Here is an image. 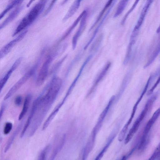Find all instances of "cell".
<instances>
[{
	"label": "cell",
	"instance_id": "4",
	"mask_svg": "<svg viewBox=\"0 0 160 160\" xmlns=\"http://www.w3.org/2000/svg\"><path fill=\"white\" fill-rule=\"evenodd\" d=\"M38 66L35 65L10 89L4 98L6 100L10 98L28 80L35 72Z\"/></svg>",
	"mask_w": 160,
	"mask_h": 160
},
{
	"label": "cell",
	"instance_id": "25",
	"mask_svg": "<svg viewBox=\"0 0 160 160\" xmlns=\"http://www.w3.org/2000/svg\"><path fill=\"white\" fill-rule=\"evenodd\" d=\"M12 124L10 122H7L5 124L3 132L4 135L8 134L11 131L12 128Z\"/></svg>",
	"mask_w": 160,
	"mask_h": 160
},
{
	"label": "cell",
	"instance_id": "10",
	"mask_svg": "<svg viewBox=\"0 0 160 160\" xmlns=\"http://www.w3.org/2000/svg\"><path fill=\"white\" fill-rule=\"evenodd\" d=\"M39 98L40 97H39L35 100L33 102L30 112L23 127V129L21 132L20 136L21 138H22L24 136L33 118L38 104Z\"/></svg>",
	"mask_w": 160,
	"mask_h": 160
},
{
	"label": "cell",
	"instance_id": "32",
	"mask_svg": "<svg viewBox=\"0 0 160 160\" xmlns=\"http://www.w3.org/2000/svg\"><path fill=\"white\" fill-rule=\"evenodd\" d=\"M127 158V156H124L122 157L121 160H126Z\"/></svg>",
	"mask_w": 160,
	"mask_h": 160
},
{
	"label": "cell",
	"instance_id": "6",
	"mask_svg": "<svg viewBox=\"0 0 160 160\" xmlns=\"http://www.w3.org/2000/svg\"><path fill=\"white\" fill-rule=\"evenodd\" d=\"M160 115V108L157 109L146 124L144 128L139 149H142L145 145L147 137L152 127Z\"/></svg>",
	"mask_w": 160,
	"mask_h": 160
},
{
	"label": "cell",
	"instance_id": "22",
	"mask_svg": "<svg viewBox=\"0 0 160 160\" xmlns=\"http://www.w3.org/2000/svg\"><path fill=\"white\" fill-rule=\"evenodd\" d=\"M128 0H121L118 3L117 8L113 15V17H117L120 15L125 8L128 3Z\"/></svg>",
	"mask_w": 160,
	"mask_h": 160
},
{
	"label": "cell",
	"instance_id": "5",
	"mask_svg": "<svg viewBox=\"0 0 160 160\" xmlns=\"http://www.w3.org/2000/svg\"><path fill=\"white\" fill-rule=\"evenodd\" d=\"M54 54L49 55L47 57L39 71L37 78L36 84L37 86H41L47 77L49 66L55 56Z\"/></svg>",
	"mask_w": 160,
	"mask_h": 160
},
{
	"label": "cell",
	"instance_id": "1",
	"mask_svg": "<svg viewBox=\"0 0 160 160\" xmlns=\"http://www.w3.org/2000/svg\"><path fill=\"white\" fill-rule=\"evenodd\" d=\"M59 87L55 85L49 86L45 94L40 98L32 122L29 137L32 136L54 102L60 91Z\"/></svg>",
	"mask_w": 160,
	"mask_h": 160
},
{
	"label": "cell",
	"instance_id": "13",
	"mask_svg": "<svg viewBox=\"0 0 160 160\" xmlns=\"http://www.w3.org/2000/svg\"><path fill=\"white\" fill-rule=\"evenodd\" d=\"M23 6H18L13 10L9 14L8 17L1 24L0 29L3 28L9 23L13 21L18 15L23 8Z\"/></svg>",
	"mask_w": 160,
	"mask_h": 160
},
{
	"label": "cell",
	"instance_id": "19",
	"mask_svg": "<svg viewBox=\"0 0 160 160\" xmlns=\"http://www.w3.org/2000/svg\"><path fill=\"white\" fill-rule=\"evenodd\" d=\"M23 1L22 0H13L6 7L4 10L0 14V19L3 18L5 15L9 10L16 6H18L19 4H21Z\"/></svg>",
	"mask_w": 160,
	"mask_h": 160
},
{
	"label": "cell",
	"instance_id": "21",
	"mask_svg": "<svg viewBox=\"0 0 160 160\" xmlns=\"http://www.w3.org/2000/svg\"><path fill=\"white\" fill-rule=\"evenodd\" d=\"M115 136H113L108 140L104 147L97 155L94 160H101L106 151L113 141Z\"/></svg>",
	"mask_w": 160,
	"mask_h": 160
},
{
	"label": "cell",
	"instance_id": "24",
	"mask_svg": "<svg viewBox=\"0 0 160 160\" xmlns=\"http://www.w3.org/2000/svg\"><path fill=\"white\" fill-rule=\"evenodd\" d=\"M138 2L139 1L138 0L136 1L133 4V5H132V7H131V8L129 10L128 12H127V13L125 14L124 16L123 17V19L122 20L121 22V24L122 25H123V24H124L128 15L134 10V8L137 6Z\"/></svg>",
	"mask_w": 160,
	"mask_h": 160
},
{
	"label": "cell",
	"instance_id": "3",
	"mask_svg": "<svg viewBox=\"0 0 160 160\" xmlns=\"http://www.w3.org/2000/svg\"><path fill=\"white\" fill-rule=\"evenodd\" d=\"M157 96H152L147 102L143 110L134 123L130 130L128 134L131 137H133L134 134L138 130L142 121L146 116L149 108L152 106L156 99Z\"/></svg>",
	"mask_w": 160,
	"mask_h": 160
},
{
	"label": "cell",
	"instance_id": "26",
	"mask_svg": "<svg viewBox=\"0 0 160 160\" xmlns=\"http://www.w3.org/2000/svg\"><path fill=\"white\" fill-rule=\"evenodd\" d=\"M160 151V142L148 160H155Z\"/></svg>",
	"mask_w": 160,
	"mask_h": 160
},
{
	"label": "cell",
	"instance_id": "11",
	"mask_svg": "<svg viewBox=\"0 0 160 160\" xmlns=\"http://www.w3.org/2000/svg\"><path fill=\"white\" fill-rule=\"evenodd\" d=\"M22 57H20L17 59L4 77L1 79L0 83L1 92L2 91V89L4 87L12 73L19 65L22 61Z\"/></svg>",
	"mask_w": 160,
	"mask_h": 160
},
{
	"label": "cell",
	"instance_id": "28",
	"mask_svg": "<svg viewBox=\"0 0 160 160\" xmlns=\"http://www.w3.org/2000/svg\"><path fill=\"white\" fill-rule=\"evenodd\" d=\"M22 98L21 95H18L16 96L14 99V103L17 106H19L22 103Z\"/></svg>",
	"mask_w": 160,
	"mask_h": 160
},
{
	"label": "cell",
	"instance_id": "29",
	"mask_svg": "<svg viewBox=\"0 0 160 160\" xmlns=\"http://www.w3.org/2000/svg\"><path fill=\"white\" fill-rule=\"evenodd\" d=\"M56 2V1H52V2L49 4L48 8L44 12V15H46L47 14H48L51 10L52 9L53 6L54 5V4H55V2Z\"/></svg>",
	"mask_w": 160,
	"mask_h": 160
},
{
	"label": "cell",
	"instance_id": "17",
	"mask_svg": "<svg viewBox=\"0 0 160 160\" xmlns=\"http://www.w3.org/2000/svg\"><path fill=\"white\" fill-rule=\"evenodd\" d=\"M87 12L86 10L83 11L78 16L77 18L75 20L72 25L64 33L63 35L60 39V41H61L65 39L71 33L73 29L78 24L79 21H80L83 16L85 13Z\"/></svg>",
	"mask_w": 160,
	"mask_h": 160
},
{
	"label": "cell",
	"instance_id": "18",
	"mask_svg": "<svg viewBox=\"0 0 160 160\" xmlns=\"http://www.w3.org/2000/svg\"><path fill=\"white\" fill-rule=\"evenodd\" d=\"M32 98V96L31 94H28L26 96L23 108L18 117V120H21L27 113Z\"/></svg>",
	"mask_w": 160,
	"mask_h": 160
},
{
	"label": "cell",
	"instance_id": "30",
	"mask_svg": "<svg viewBox=\"0 0 160 160\" xmlns=\"http://www.w3.org/2000/svg\"><path fill=\"white\" fill-rule=\"evenodd\" d=\"M5 109V106L3 104L1 107V109H0V119H1L3 115V114L4 111V110Z\"/></svg>",
	"mask_w": 160,
	"mask_h": 160
},
{
	"label": "cell",
	"instance_id": "8",
	"mask_svg": "<svg viewBox=\"0 0 160 160\" xmlns=\"http://www.w3.org/2000/svg\"><path fill=\"white\" fill-rule=\"evenodd\" d=\"M152 1V0H148L146 2L132 32L138 34L140 28L143 22L149 7Z\"/></svg>",
	"mask_w": 160,
	"mask_h": 160
},
{
	"label": "cell",
	"instance_id": "2",
	"mask_svg": "<svg viewBox=\"0 0 160 160\" xmlns=\"http://www.w3.org/2000/svg\"><path fill=\"white\" fill-rule=\"evenodd\" d=\"M47 2L46 0L39 1L31 8L20 22L12 34V37L19 33L34 22L42 12Z\"/></svg>",
	"mask_w": 160,
	"mask_h": 160
},
{
	"label": "cell",
	"instance_id": "7",
	"mask_svg": "<svg viewBox=\"0 0 160 160\" xmlns=\"http://www.w3.org/2000/svg\"><path fill=\"white\" fill-rule=\"evenodd\" d=\"M27 32V30H24L18 35L15 38L12 40L1 49L0 58H2L5 56L11 50L13 47L25 36Z\"/></svg>",
	"mask_w": 160,
	"mask_h": 160
},
{
	"label": "cell",
	"instance_id": "12",
	"mask_svg": "<svg viewBox=\"0 0 160 160\" xmlns=\"http://www.w3.org/2000/svg\"><path fill=\"white\" fill-rule=\"evenodd\" d=\"M153 75H151L149 77V78L145 86L144 89H143V91H142L140 96H139V98H138L137 101L135 103L134 107L133 108V110L132 111V112L131 116V117L128 121V122L129 123H131L132 119H133L134 115L135 113L136 112V111L137 108L138 107V104H139V103L141 101L142 98L143 97L144 95L145 94L150 84V83L152 79L153 78Z\"/></svg>",
	"mask_w": 160,
	"mask_h": 160
},
{
	"label": "cell",
	"instance_id": "15",
	"mask_svg": "<svg viewBox=\"0 0 160 160\" xmlns=\"http://www.w3.org/2000/svg\"><path fill=\"white\" fill-rule=\"evenodd\" d=\"M22 123L20 124L15 130L14 132L11 135V136L8 139L5 147L4 149V152L5 153L7 152L9 149L10 148L12 144L13 143L14 140L18 135L22 126Z\"/></svg>",
	"mask_w": 160,
	"mask_h": 160
},
{
	"label": "cell",
	"instance_id": "27",
	"mask_svg": "<svg viewBox=\"0 0 160 160\" xmlns=\"http://www.w3.org/2000/svg\"><path fill=\"white\" fill-rule=\"evenodd\" d=\"M67 55H66L64 56L56 64L54 65L53 68L52 69L51 71L52 72H54L57 70L59 67L61 65L63 61L67 58Z\"/></svg>",
	"mask_w": 160,
	"mask_h": 160
},
{
	"label": "cell",
	"instance_id": "16",
	"mask_svg": "<svg viewBox=\"0 0 160 160\" xmlns=\"http://www.w3.org/2000/svg\"><path fill=\"white\" fill-rule=\"evenodd\" d=\"M80 2L81 0H75L74 1L64 17L62 19L63 21H66L73 15L79 8Z\"/></svg>",
	"mask_w": 160,
	"mask_h": 160
},
{
	"label": "cell",
	"instance_id": "33",
	"mask_svg": "<svg viewBox=\"0 0 160 160\" xmlns=\"http://www.w3.org/2000/svg\"><path fill=\"white\" fill-rule=\"evenodd\" d=\"M49 160H54L52 158H49Z\"/></svg>",
	"mask_w": 160,
	"mask_h": 160
},
{
	"label": "cell",
	"instance_id": "14",
	"mask_svg": "<svg viewBox=\"0 0 160 160\" xmlns=\"http://www.w3.org/2000/svg\"><path fill=\"white\" fill-rule=\"evenodd\" d=\"M115 3V2H114V3L112 2L111 6L109 8L107 12L106 13L104 16L103 17L101 22L95 29L92 37L89 39V41L87 42V43L86 44L84 48V50L86 49L87 48L88 46L91 44V42H92L93 39L94 38L100 28L101 27V26L105 21V19L108 16V14L110 13V12Z\"/></svg>",
	"mask_w": 160,
	"mask_h": 160
},
{
	"label": "cell",
	"instance_id": "9",
	"mask_svg": "<svg viewBox=\"0 0 160 160\" xmlns=\"http://www.w3.org/2000/svg\"><path fill=\"white\" fill-rule=\"evenodd\" d=\"M87 17V13L86 12L82 17L80 20L79 28L72 38V46L73 50H74L75 48L78 39L85 28Z\"/></svg>",
	"mask_w": 160,
	"mask_h": 160
},
{
	"label": "cell",
	"instance_id": "23",
	"mask_svg": "<svg viewBox=\"0 0 160 160\" xmlns=\"http://www.w3.org/2000/svg\"><path fill=\"white\" fill-rule=\"evenodd\" d=\"M50 148V145H48L45 147L39 155L38 160H46L47 153Z\"/></svg>",
	"mask_w": 160,
	"mask_h": 160
},
{
	"label": "cell",
	"instance_id": "31",
	"mask_svg": "<svg viewBox=\"0 0 160 160\" xmlns=\"http://www.w3.org/2000/svg\"><path fill=\"white\" fill-rule=\"evenodd\" d=\"M157 33H159L160 32V24L157 30Z\"/></svg>",
	"mask_w": 160,
	"mask_h": 160
},
{
	"label": "cell",
	"instance_id": "20",
	"mask_svg": "<svg viewBox=\"0 0 160 160\" xmlns=\"http://www.w3.org/2000/svg\"><path fill=\"white\" fill-rule=\"evenodd\" d=\"M113 1L112 0L108 1L107 3L106 4L105 6H104L103 9H102V11L100 12L99 14L96 21L94 22L93 24L91 26V27H90L89 30V32H90L92 29H93V28L101 20V18L103 16V15L104 12H105L108 9V8L109 7H110L112 5Z\"/></svg>",
	"mask_w": 160,
	"mask_h": 160
}]
</instances>
